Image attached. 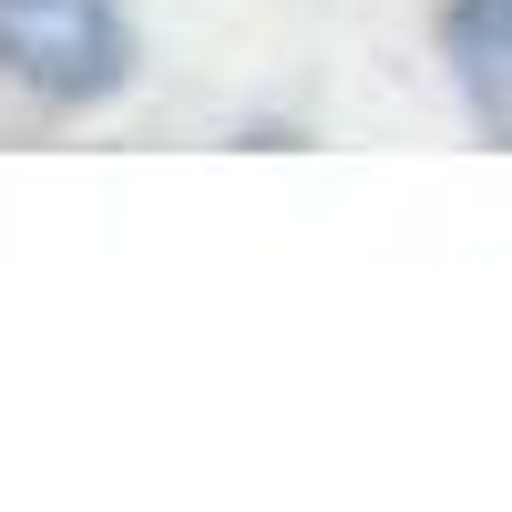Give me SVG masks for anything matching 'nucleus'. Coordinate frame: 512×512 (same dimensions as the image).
<instances>
[{
	"label": "nucleus",
	"mask_w": 512,
	"mask_h": 512,
	"mask_svg": "<svg viewBox=\"0 0 512 512\" xmlns=\"http://www.w3.org/2000/svg\"><path fill=\"white\" fill-rule=\"evenodd\" d=\"M134 72V31L113 0H0V82L41 103H103Z\"/></svg>",
	"instance_id": "nucleus-1"
},
{
	"label": "nucleus",
	"mask_w": 512,
	"mask_h": 512,
	"mask_svg": "<svg viewBox=\"0 0 512 512\" xmlns=\"http://www.w3.org/2000/svg\"><path fill=\"white\" fill-rule=\"evenodd\" d=\"M441 62H451L461 113L492 144H512V0H451L441 11Z\"/></svg>",
	"instance_id": "nucleus-2"
}]
</instances>
